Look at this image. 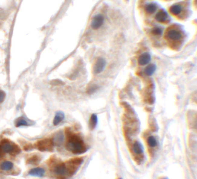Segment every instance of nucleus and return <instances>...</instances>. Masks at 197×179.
<instances>
[{
	"instance_id": "1",
	"label": "nucleus",
	"mask_w": 197,
	"mask_h": 179,
	"mask_svg": "<svg viewBox=\"0 0 197 179\" xmlns=\"http://www.w3.org/2000/svg\"><path fill=\"white\" fill-rule=\"evenodd\" d=\"M64 134L66 138L67 150L74 154H81L87 151V146L79 135L73 133L69 128H65Z\"/></svg>"
},
{
	"instance_id": "2",
	"label": "nucleus",
	"mask_w": 197,
	"mask_h": 179,
	"mask_svg": "<svg viewBox=\"0 0 197 179\" xmlns=\"http://www.w3.org/2000/svg\"><path fill=\"white\" fill-rule=\"evenodd\" d=\"M0 151L5 153H10L12 155H16L20 153L21 149L15 144L3 140L0 144Z\"/></svg>"
},
{
	"instance_id": "3",
	"label": "nucleus",
	"mask_w": 197,
	"mask_h": 179,
	"mask_svg": "<svg viewBox=\"0 0 197 179\" xmlns=\"http://www.w3.org/2000/svg\"><path fill=\"white\" fill-rule=\"evenodd\" d=\"M36 146L37 150L41 151H53L54 144L53 140L44 139L37 142Z\"/></svg>"
},
{
	"instance_id": "4",
	"label": "nucleus",
	"mask_w": 197,
	"mask_h": 179,
	"mask_svg": "<svg viewBox=\"0 0 197 179\" xmlns=\"http://www.w3.org/2000/svg\"><path fill=\"white\" fill-rule=\"evenodd\" d=\"M53 171L54 174L59 176L63 177L68 174V170L66 163L58 162L53 166Z\"/></svg>"
},
{
	"instance_id": "5",
	"label": "nucleus",
	"mask_w": 197,
	"mask_h": 179,
	"mask_svg": "<svg viewBox=\"0 0 197 179\" xmlns=\"http://www.w3.org/2000/svg\"><path fill=\"white\" fill-rule=\"evenodd\" d=\"M106 64V60L105 58L101 57H98L95 61L93 67L94 73L95 74L101 73L105 69Z\"/></svg>"
},
{
	"instance_id": "6",
	"label": "nucleus",
	"mask_w": 197,
	"mask_h": 179,
	"mask_svg": "<svg viewBox=\"0 0 197 179\" xmlns=\"http://www.w3.org/2000/svg\"><path fill=\"white\" fill-rule=\"evenodd\" d=\"M104 22V17L100 14L95 15L91 21V27L95 30L99 29L103 25Z\"/></svg>"
},
{
	"instance_id": "7",
	"label": "nucleus",
	"mask_w": 197,
	"mask_h": 179,
	"mask_svg": "<svg viewBox=\"0 0 197 179\" xmlns=\"http://www.w3.org/2000/svg\"><path fill=\"white\" fill-rule=\"evenodd\" d=\"M65 134L62 131H58L54 135L53 141L54 145L55 146H62L65 140Z\"/></svg>"
},
{
	"instance_id": "8",
	"label": "nucleus",
	"mask_w": 197,
	"mask_h": 179,
	"mask_svg": "<svg viewBox=\"0 0 197 179\" xmlns=\"http://www.w3.org/2000/svg\"><path fill=\"white\" fill-rule=\"evenodd\" d=\"M31 120L24 117H20L16 119L15 121V125L16 127H22V126H29L32 125Z\"/></svg>"
},
{
	"instance_id": "9",
	"label": "nucleus",
	"mask_w": 197,
	"mask_h": 179,
	"mask_svg": "<svg viewBox=\"0 0 197 179\" xmlns=\"http://www.w3.org/2000/svg\"><path fill=\"white\" fill-rule=\"evenodd\" d=\"M150 60L151 56L150 53H143L138 58V63L140 66H145L150 62Z\"/></svg>"
},
{
	"instance_id": "10",
	"label": "nucleus",
	"mask_w": 197,
	"mask_h": 179,
	"mask_svg": "<svg viewBox=\"0 0 197 179\" xmlns=\"http://www.w3.org/2000/svg\"><path fill=\"white\" fill-rule=\"evenodd\" d=\"M46 173V171L44 169L41 167H36L32 169L29 171V175L35 176V177H42Z\"/></svg>"
},
{
	"instance_id": "11",
	"label": "nucleus",
	"mask_w": 197,
	"mask_h": 179,
	"mask_svg": "<svg viewBox=\"0 0 197 179\" xmlns=\"http://www.w3.org/2000/svg\"><path fill=\"white\" fill-rule=\"evenodd\" d=\"M65 118V114L62 111H58L55 113L53 120V124L54 125L60 124Z\"/></svg>"
},
{
	"instance_id": "12",
	"label": "nucleus",
	"mask_w": 197,
	"mask_h": 179,
	"mask_svg": "<svg viewBox=\"0 0 197 179\" xmlns=\"http://www.w3.org/2000/svg\"><path fill=\"white\" fill-rule=\"evenodd\" d=\"M98 118L96 114H92L89 120V126L90 130H93L98 125Z\"/></svg>"
},
{
	"instance_id": "13",
	"label": "nucleus",
	"mask_w": 197,
	"mask_h": 179,
	"mask_svg": "<svg viewBox=\"0 0 197 179\" xmlns=\"http://www.w3.org/2000/svg\"><path fill=\"white\" fill-rule=\"evenodd\" d=\"M168 17V14L166 11L161 10L157 12L155 16V18L159 22H163L166 20Z\"/></svg>"
},
{
	"instance_id": "14",
	"label": "nucleus",
	"mask_w": 197,
	"mask_h": 179,
	"mask_svg": "<svg viewBox=\"0 0 197 179\" xmlns=\"http://www.w3.org/2000/svg\"><path fill=\"white\" fill-rule=\"evenodd\" d=\"M167 35L170 39L172 40H178L182 37V34L177 30L172 29L168 32Z\"/></svg>"
},
{
	"instance_id": "15",
	"label": "nucleus",
	"mask_w": 197,
	"mask_h": 179,
	"mask_svg": "<svg viewBox=\"0 0 197 179\" xmlns=\"http://www.w3.org/2000/svg\"><path fill=\"white\" fill-rule=\"evenodd\" d=\"M133 150L136 154H142L143 152V146L140 142L136 141L133 144Z\"/></svg>"
},
{
	"instance_id": "16",
	"label": "nucleus",
	"mask_w": 197,
	"mask_h": 179,
	"mask_svg": "<svg viewBox=\"0 0 197 179\" xmlns=\"http://www.w3.org/2000/svg\"><path fill=\"white\" fill-rule=\"evenodd\" d=\"M157 69V66L155 64L151 63L148 64V66L145 69V73L147 76H150L153 75Z\"/></svg>"
},
{
	"instance_id": "17",
	"label": "nucleus",
	"mask_w": 197,
	"mask_h": 179,
	"mask_svg": "<svg viewBox=\"0 0 197 179\" xmlns=\"http://www.w3.org/2000/svg\"><path fill=\"white\" fill-rule=\"evenodd\" d=\"M13 167V164L10 161H5L0 165V168L5 171L11 170V169H12Z\"/></svg>"
},
{
	"instance_id": "18",
	"label": "nucleus",
	"mask_w": 197,
	"mask_h": 179,
	"mask_svg": "<svg viewBox=\"0 0 197 179\" xmlns=\"http://www.w3.org/2000/svg\"><path fill=\"white\" fill-rule=\"evenodd\" d=\"M182 11V7L180 5H174L170 8V12L174 15H177L181 13Z\"/></svg>"
},
{
	"instance_id": "19",
	"label": "nucleus",
	"mask_w": 197,
	"mask_h": 179,
	"mask_svg": "<svg viewBox=\"0 0 197 179\" xmlns=\"http://www.w3.org/2000/svg\"><path fill=\"white\" fill-rule=\"evenodd\" d=\"M41 161V158L37 155H34L27 160V163L31 165H37Z\"/></svg>"
},
{
	"instance_id": "20",
	"label": "nucleus",
	"mask_w": 197,
	"mask_h": 179,
	"mask_svg": "<svg viewBox=\"0 0 197 179\" xmlns=\"http://www.w3.org/2000/svg\"><path fill=\"white\" fill-rule=\"evenodd\" d=\"M147 144L148 146L151 148H154L157 146V142L156 138L153 136H150L148 137L147 140Z\"/></svg>"
},
{
	"instance_id": "21",
	"label": "nucleus",
	"mask_w": 197,
	"mask_h": 179,
	"mask_svg": "<svg viewBox=\"0 0 197 179\" xmlns=\"http://www.w3.org/2000/svg\"><path fill=\"white\" fill-rule=\"evenodd\" d=\"M157 9V7L154 3H150L147 5L146 7V11L147 12L150 14H153L156 11Z\"/></svg>"
},
{
	"instance_id": "22",
	"label": "nucleus",
	"mask_w": 197,
	"mask_h": 179,
	"mask_svg": "<svg viewBox=\"0 0 197 179\" xmlns=\"http://www.w3.org/2000/svg\"><path fill=\"white\" fill-rule=\"evenodd\" d=\"M99 87L95 84H92L89 86L87 89V93L88 94H91L95 93L98 89Z\"/></svg>"
},
{
	"instance_id": "23",
	"label": "nucleus",
	"mask_w": 197,
	"mask_h": 179,
	"mask_svg": "<svg viewBox=\"0 0 197 179\" xmlns=\"http://www.w3.org/2000/svg\"><path fill=\"white\" fill-rule=\"evenodd\" d=\"M152 35L155 36H161L163 34V30L159 27H155L151 31Z\"/></svg>"
},
{
	"instance_id": "24",
	"label": "nucleus",
	"mask_w": 197,
	"mask_h": 179,
	"mask_svg": "<svg viewBox=\"0 0 197 179\" xmlns=\"http://www.w3.org/2000/svg\"><path fill=\"white\" fill-rule=\"evenodd\" d=\"M6 97V93L3 90H0V103H2L5 100Z\"/></svg>"
},
{
	"instance_id": "25",
	"label": "nucleus",
	"mask_w": 197,
	"mask_h": 179,
	"mask_svg": "<svg viewBox=\"0 0 197 179\" xmlns=\"http://www.w3.org/2000/svg\"><path fill=\"white\" fill-rule=\"evenodd\" d=\"M33 148V147L32 145L29 144L26 145V146L24 147V150H31Z\"/></svg>"
},
{
	"instance_id": "26",
	"label": "nucleus",
	"mask_w": 197,
	"mask_h": 179,
	"mask_svg": "<svg viewBox=\"0 0 197 179\" xmlns=\"http://www.w3.org/2000/svg\"><path fill=\"white\" fill-rule=\"evenodd\" d=\"M159 179H168L167 178H166V177H162V178H160Z\"/></svg>"
},
{
	"instance_id": "27",
	"label": "nucleus",
	"mask_w": 197,
	"mask_h": 179,
	"mask_svg": "<svg viewBox=\"0 0 197 179\" xmlns=\"http://www.w3.org/2000/svg\"><path fill=\"white\" fill-rule=\"evenodd\" d=\"M121 179V178H119V179Z\"/></svg>"
}]
</instances>
